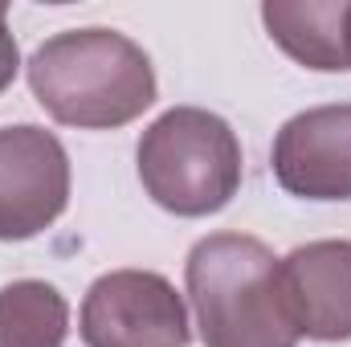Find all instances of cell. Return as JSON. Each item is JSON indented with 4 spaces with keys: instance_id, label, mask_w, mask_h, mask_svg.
<instances>
[{
    "instance_id": "obj_1",
    "label": "cell",
    "mask_w": 351,
    "mask_h": 347,
    "mask_svg": "<svg viewBox=\"0 0 351 347\" xmlns=\"http://www.w3.org/2000/svg\"><path fill=\"white\" fill-rule=\"evenodd\" d=\"M33 98L66 127L106 131L156 102L152 58L114 29H70L29 58Z\"/></svg>"
},
{
    "instance_id": "obj_2",
    "label": "cell",
    "mask_w": 351,
    "mask_h": 347,
    "mask_svg": "<svg viewBox=\"0 0 351 347\" xmlns=\"http://www.w3.org/2000/svg\"><path fill=\"white\" fill-rule=\"evenodd\" d=\"M188 298L204 347H294L278 258L258 237L213 233L188 254Z\"/></svg>"
},
{
    "instance_id": "obj_3",
    "label": "cell",
    "mask_w": 351,
    "mask_h": 347,
    "mask_svg": "<svg viewBox=\"0 0 351 347\" xmlns=\"http://www.w3.org/2000/svg\"><path fill=\"white\" fill-rule=\"evenodd\" d=\"M139 180L176 217L221 213L241 188V143L233 127L200 106H172L139 139Z\"/></svg>"
},
{
    "instance_id": "obj_4",
    "label": "cell",
    "mask_w": 351,
    "mask_h": 347,
    "mask_svg": "<svg viewBox=\"0 0 351 347\" xmlns=\"http://www.w3.org/2000/svg\"><path fill=\"white\" fill-rule=\"evenodd\" d=\"M86 347H188V311L168 278L152 270L102 274L82 302Z\"/></svg>"
},
{
    "instance_id": "obj_5",
    "label": "cell",
    "mask_w": 351,
    "mask_h": 347,
    "mask_svg": "<svg viewBox=\"0 0 351 347\" xmlns=\"http://www.w3.org/2000/svg\"><path fill=\"white\" fill-rule=\"evenodd\" d=\"M70 204V156L45 127H0V241L45 233Z\"/></svg>"
},
{
    "instance_id": "obj_6",
    "label": "cell",
    "mask_w": 351,
    "mask_h": 347,
    "mask_svg": "<svg viewBox=\"0 0 351 347\" xmlns=\"http://www.w3.org/2000/svg\"><path fill=\"white\" fill-rule=\"evenodd\" d=\"M274 176L302 200H351V106L294 115L274 139Z\"/></svg>"
},
{
    "instance_id": "obj_7",
    "label": "cell",
    "mask_w": 351,
    "mask_h": 347,
    "mask_svg": "<svg viewBox=\"0 0 351 347\" xmlns=\"http://www.w3.org/2000/svg\"><path fill=\"white\" fill-rule=\"evenodd\" d=\"M278 286L298 335L351 339V241H311L278 261Z\"/></svg>"
},
{
    "instance_id": "obj_8",
    "label": "cell",
    "mask_w": 351,
    "mask_h": 347,
    "mask_svg": "<svg viewBox=\"0 0 351 347\" xmlns=\"http://www.w3.org/2000/svg\"><path fill=\"white\" fill-rule=\"evenodd\" d=\"M348 12L351 0H306V4H290V0H274L262 8V21L269 37L306 70H351L348 58Z\"/></svg>"
},
{
    "instance_id": "obj_9",
    "label": "cell",
    "mask_w": 351,
    "mask_h": 347,
    "mask_svg": "<svg viewBox=\"0 0 351 347\" xmlns=\"http://www.w3.org/2000/svg\"><path fill=\"white\" fill-rule=\"evenodd\" d=\"M70 307L58 286L25 278L0 290V347H62Z\"/></svg>"
},
{
    "instance_id": "obj_10",
    "label": "cell",
    "mask_w": 351,
    "mask_h": 347,
    "mask_svg": "<svg viewBox=\"0 0 351 347\" xmlns=\"http://www.w3.org/2000/svg\"><path fill=\"white\" fill-rule=\"evenodd\" d=\"M348 58H351V12H348Z\"/></svg>"
}]
</instances>
